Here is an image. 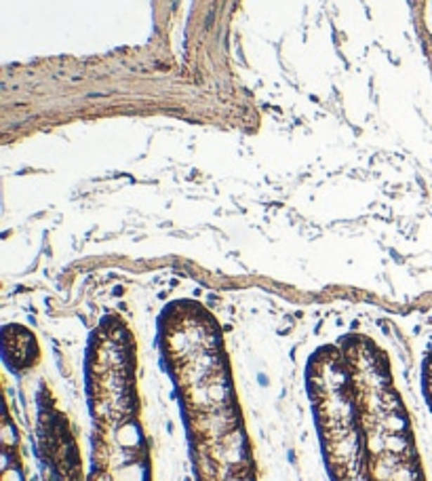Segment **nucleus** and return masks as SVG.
Wrapping results in <instances>:
<instances>
[{
  "label": "nucleus",
  "mask_w": 432,
  "mask_h": 481,
  "mask_svg": "<svg viewBox=\"0 0 432 481\" xmlns=\"http://www.w3.org/2000/svg\"><path fill=\"white\" fill-rule=\"evenodd\" d=\"M0 441H2L4 449H17V445H19V430H17V424L11 418H4V422H2Z\"/></svg>",
  "instance_id": "20e7f679"
},
{
  "label": "nucleus",
  "mask_w": 432,
  "mask_h": 481,
  "mask_svg": "<svg viewBox=\"0 0 432 481\" xmlns=\"http://www.w3.org/2000/svg\"><path fill=\"white\" fill-rule=\"evenodd\" d=\"M343 481H360V479H358V477L354 475V477H348V479H343Z\"/></svg>",
  "instance_id": "1a4fd4ad"
},
{
  "label": "nucleus",
  "mask_w": 432,
  "mask_h": 481,
  "mask_svg": "<svg viewBox=\"0 0 432 481\" xmlns=\"http://www.w3.org/2000/svg\"><path fill=\"white\" fill-rule=\"evenodd\" d=\"M257 380H259V386H268V378H266V373H257Z\"/></svg>",
  "instance_id": "0eeeda50"
},
{
  "label": "nucleus",
  "mask_w": 432,
  "mask_h": 481,
  "mask_svg": "<svg viewBox=\"0 0 432 481\" xmlns=\"http://www.w3.org/2000/svg\"><path fill=\"white\" fill-rule=\"evenodd\" d=\"M114 443L124 449H143L145 447V435L141 430V424L131 420H124L116 424L114 428Z\"/></svg>",
  "instance_id": "f257e3e1"
},
{
  "label": "nucleus",
  "mask_w": 432,
  "mask_h": 481,
  "mask_svg": "<svg viewBox=\"0 0 432 481\" xmlns=\"http://www.w3.org/2000/svg\"><path fill=\"white\" fill-rule=\"evenodd\" d=\"M377 424L388 435H405L407 432V418L402 411H384Z\"/></svg>",
  "instance_id": "7ed1b4c3"
},
{
  "label": "nucleus",
  "mask_w": 432,
  "mask_h": 481,
  "mask_svg": "<svg viewBox=\"0 0 432 481\" xmlns=\"http://www.w3.org/2000/svg\"><path fill=\"white\" fill-rule=\"evenodd\" d=\"M0 481H25V475H23L21 466H17V464H15V466H11V468L2 470Z\"/></svg>",
  "instance_id": "423d86ee"
},
{
  "label": "nucleus",
  "mask_w": 432,
  "mask_h": 481,
  "mask_svg": "<svg viewBox=\"0 0 432 481\" xmlns=\"http://www.w3.org/2000/svg\"><path fill=\"white\" fill-rule=\"evenodd\" d=\"M236 481H253L251 477H236Z\"/></svg>",
  "instance_id": "6e6552de"
},
{
  "label": "nucleus",
  "mask_w": 432,
  "mask_h": 481,
  "mask_svg": "<svg viewBox=\"0 0 432 481\" xmlns=\"http://www.w3.org/2000/svg\"><path fill=\"white\" fill-rule=\"evenodd\" d=\"M390 481H419V473H417L415 462H409V460L400 462V464L394 468Z\"/></svg>",
  "instance_id": "39448f33"
},
{
  "label": "nucleus",
  "mask_w": 432,
  "mask_h": 481,
  "mask_svg": "<svg viewBox=\"0 0 432 481\" xmlns=\"http://www.w3.org/2000/svg\"><path fill=\"white\" fill-rule=\"evenodd\" d=\"M114 481H148V466L145 460H135L122 468L114 470Z\"/></svg>",
  "instance_id": "f03ea898"
}]
</instances>
